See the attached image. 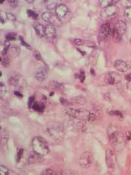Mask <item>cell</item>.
I'll return each mask as SVG.
<instances>
[{"label": "cell", "mask_w": 131, "mask_h": 175, "mask_svg": "<svg viewBox=\"0 0 131 175\" xmlns=\"http://www.w3.org/2000/svg\"><path fill=\"white\" fill-rule=\"evenodd\" d=\"M107 133L109 134L111 144L115 151H119L124 149L125 145L124 136L120 131L113 127H111L109 128Z\"/></svg>", "instance_id": "obj_1"}, {"label": "cell", "mask_w": 131, "mask_h": 175, "mask_svg": "<svg viewBox=\"0 0 131 175\" xmlns=\"http://www.w3.org/2000/svg\"><path fill=\"white\" fill-rule=\"evenodd\" d=\"M32 148L34 151L41 156L47 154L49 151V145L47 140L41 136H36L32 142Z\"/></svg>", "instance_id": "obj_2"}, {"label": "cell", "mask_w": 131, "mask_h": 175, "mask_svg": "<svg viewBox=\"0 0 131 175\" xmlns=\"http://www.w3.org/2000/svg\"><path fill=\"white\" fill-rule=\"evenodd\" d=\"M66 114L69 116L76 118V119L83 120V121H88L90 116V112L88 110L85 108L75 109L73 108L68 107L65 109Z\"/></svg>", "instance_id": "obj_3"}, {"label": "cell", "mask_w": 131, "mask_h": 175, "mask_svg": "<svg viewBox=\"0 0 131 175\" xmlns=\"http://www.w3.org/2000/svg\"><path fill=\"white\" fill-rule=\"evenodd\" d=\"M41 17L43 21L49 23V24H51V25L60 26L62 24V22L60 18H59L56 14H54L49 11H45L43 13Z\"/></svg>", "instance_id": "obj_4"}, {"label": "cell", "mask_w": 131, "mask_h": 175, "mask_svg": "<svg viewBox=\"0 0 131 175\" xmlns=\"http://www.w3.org/2000/svg\"><path fill=\"white\" fill-rule=\"evenodd\" d=\"M93 162V157L92 154L89 151H85L81 155L79 159V163L83 168H87L92 165Z\"/></svg>", "instance_id": "obj_5"}, {"label": "cell", "mask_w": 131, "mask_h": 175, "mask_svg": "<svg viewBox=\"0 0 131 175\" xmlns=\"http://www.w3.org/2000/svg\"><path fill=\"white\" fill-rule=\"evenodd\" d=\"M122 77L116 71H109L106 73L104 76V80L106 83L110 85H115L121 81Z\"/></svg>", "instance_id": "obj_6"}, {"label": "cell", "mask_w": 131, "mask_h": 175, "mask_svg": "<svg viewBox=\"0 0 131 175\" xmlns=\"http://www.w3.org/2000/svg\"><path fill=\"white\" fill-rule=\"evenodd\" d=\"M118 11L117 7L114 4H111L109 6L102 9L100 13V16L103 19H107L108 17L114 16Z\"/></svg>", "instance_id": "obj_7"}, {"label": "cell", "mask_w": 131, "mask_h": 175, "mask_svg": "<svg viewBox=\"0 0 131 175\" xmlns=\"http://www.w3.org/2000/svg\"><path fill=\"white\" fill-rule=\"evenodd\" d=\"M48 133L49 134V136H51V137L55 140L60 139L64 136V132L62 129L60 127H57V126L49 128Z\"/></svg>", "instance_id": "obj_8"}, {"label": "cell", "mask_w": 131, "mask_h": 175, "mask_svg": "<svg viewBox=\"0 0 131 175\" xmlns=\"http://www.w3.org/2000/svg\"><path fill=\"white\" fill-rule=\"evenodd\" d=\"M106 162L109 170H113L115 168V155L112 150L107 149L106 150Z\"/></svg>", "instance_id": "obj_9"}, {"label": "cell", "mask_w": 131, "mask_h": 175, "mask_svg": "<svg viewBox=\"0 0 131 175\" xmlns=\"http://www.w3.org/2000/svg\"><path fill=\"white\" fill-rule=\"evenodd\" d=\"M111 32L110 24L109 23H104L100 26L99 31V38L101 39H105L109 36Z\"/></svg>", "instance_id": "obj_10"}, {"label": "cell", "mask_w": 131, "mask_h": 175, "mask_svg": "<svg viewBox=\"0 0 131 175\" xmlns=\"http://www.w3.org/2000/svg\"><path fill=\"white\" fill-rule=\"evenodd\" d=\"M48 76V69L45 66H42L39 68L36 73H35V77L36 79L39 81H44Z\"/></svg>", "instance_id": "obj_11"}, {"label": "cell", "mask_w": 131, "mask_h": 175, "mask_svg": "<svg viewBox=\"0 0 131 175\" xmlns=\"http://www.w3.org/2000/svg\"><path fill=\"white\" fill-rule=\"evenodd\" d=\"M68 9L67 6L64 4H60L57 5L56 8L55 9V13L59 18L64 17L67 14Z\"/></svg>", "instance_id": "obj_12"}, {"label": "cell", "mask_w": 131, "mask_h": 175, "mask_svg": "<svg viewBox=\"0 0 131 175\" xmlns=\"http://www.w3.org/2000/svg\"><path fill=\"white\" fill-rule=\"evenodd\" d=\"M45 35L47 38L52 39L56 36V28L55 26L51 24H47L45 26Z\"/></svg>", "instance_id": "obj_13"}, {"label": "cell", "mask_w": 131, "mask_h": 175, "mask_svg": "<svg viewBox=\"0 0 131 175\" xmlns=\"http://www.w3.org/2000/svg\"><path fill=\"white\" fill-rule=\"evenodd\" d=\"M115 68L119 71L124 72L128 70V66L127 62L125 61H123L122 60H117L114 63Z\"/></svg>", "instance_id": "obj_14"}, {"label": "cell", "mask_w": 131, "mask_h": 175, "mask_svg": "<svg viewBox=\"0 0 131 175\" xmlns=\"http://www.w3.org/2000/svg\"><path fill=\"white\" fill-rule=\"evenodd\" d=\"M41 159V156L33 151L30 153L28 158V164H35V163H39Z\"/></svg>", "instance_id": "obj_15"}, {"label": "cell", "mask_w": 131, "mask_h": 175, "mask_svg": "<svg viewBox=\"0 0 131 175\" xmlns=\"http://www.w3.org/2000/svg\"><path fill=\"white\" fill-rule=\"evenodd\" d=\"M115 28L117 30L120 36H123V34H124L126 30V24L125 22L123 21H119L115 24Z\"/></svg>", "instance_id": "obj_16"}, {"label": "cell", "mask_w": 131, "mask_h": 175, "mask_svg": "<svg viewBox=\"0 0 131 175\" xmlns=\"http://www.w3.org/2000/svg\"><path fill=\"white\" fill-rule=\"evenodd\" d=\"M34 28L38 36H39L40 37H43V36H45V26H44L42 24L38 22H34Z\"/></svg>", "instance_id": "obj_17"}, {"label": "cell", "mask_w": 131, "mask_h": 175, "mask_svg": "<svg viewBox=\"0 0 131 175\" xmlns=\"http://www.w3.org/2000/svg\"><path fill=\"white\" fill-rule=\"evenodd\" d=\"M86 98L83 95H79L76 97H73L72 100H70V102H72L73 104H84L86 102Z\"/></svg>", "instance_id": "obj_18"}, {"label": "cell", "mask_w": 131, "mask_h": 175, "mask_svg": "<svg viewBox=\"0 0 131 175\" xmlns=\"http://www.w3.org/2000/svg\"><path fill=\"white\" fill-rule=\"evenodd\" d=\"M9 54L11 56H12L13 58L17 57V56H19V53L21 52V49L19 46L17 45H13L10 47V49L9 50Z\"/></svg>", "instance_id": "obj_19"}, {"label": "cell", "mask_w": 131, "mask_h": 175, "mask_svg": "<svg viewBox=\"0 0 131 175\" xmlns=\"http://www.w3.org/2000/svg\"><path fill=\"white\" fill-rule=\"evenodd\" d=\"M9 140V134L4 129H1V142L2 144H6Z\"/></svg>", "instance_id": "obj_20"}, {"label": "cell", "mask_w": 131, "mask_h": 175, "mask_svg": "<svg viewBox=\"0 0 131 175\" xmlns=\"http://www.w3.org/2000/svg\"><path fill=\"white\" fill-rule=\"evenodd\" d=\"M45 107V104L40 102H35L32 106L34 110L37 111V112H43V111L44 110Z\"/></svg>", "instance_id": "obj_21"}, {"label": "cell", "mask_w": 131, "mask_h": 175, "mask_svg": "<svg viewBox=\"0 0 131 175\" xmlns=\"http://www.w3.org/2000/svg\"><path fill=\"white\" fill-rule=\"evenodd\" d=\"M45 5H46V7L49 9V10H53V9H55L57 7V4L56 2L55 1H53V0H48L45 2Z\"/></svg>", "instance_id": "obj_22"}, {"label": "cell", "mask_w": 131, "mask_h": 175, "mask_svg": "<svg viewBox=\"0 0 131 175\" xmlns=\"http://www.w3.org/2000/svg\"><path fill=\"white\" fill-rule=\"evenodd\" d=\"M51 87H52V88L54 89H55V90L56 91H58L63 90L64 89L63 85H62L61 83H57V82L56 81H53V83H51Z\"/></svg>", "instance_id": "obj_23"}, {"label": "cell", "mask_w": 131, "mask_h": 175, "mask_svg": "<svg viewBox=\"0 0 131 175\" xmlns=\"http://www.w3.org/2000/svg\"><path fill=\"white\" fill-rule=\"evenodd\" d=\"M109 114L111 116H115L119 119H123V114L119 110H111L109 112Z\"/></svg>", "instance_id": "obj_24"}, {"label": "cell", "mask_w": 131, "mask_h": 175, "mask_svg": "<svg viewBox=\"0 0 131 175\" xmlns=\"http://www.w3.org/2000/svg\"><path fill=\"white\" fill-rule=\"evenodd\" d=\"M41 175H58V172L51 168H47L41 172Z\"/></svg>", "instance_id": "obj_25"}, {"label": "cell", "mask_w": 131, "mask_h": 175, "mask_svg": "<svg viewBox=\"0 0 131 175\" xmlns=\"http://www.w3.org/2000/svg\"><path fill=\"white\" fill-rule=\"evenodd\" d=\"M124 17L127 20H131V6H128L125 8L124 11Z\"/></svg>", "instance_id": "obj_26"}, {"label": "cell", "mask_w": 131, "mask_h": 175, "mask_svg": "<svg viewBox=\"0 0 131 175\" xmlns=\"http://www.w3.org/2000/svg\"><path fill=\"white\" fill-rule=\"evenodd\" d=\"M10 45H11L10 41H9V40H7H7L5 41V43H4V49H3V50H2V54H4V55H5V54L7 53L8 50H9L11 47Z\"/></svg>", "instance_id": "obj_27"}, {"label": "cell", "mask_w": 131, "mask_h": 175, "mask_svg": "<svg viewBox=\"0 0 131 175\" xmlns=\"http://www.w3.org/2000/svg\"><path fill=\"white\" fill-rule=\"evenodd\" d=\"M19 82V79L17 77H11L9 79L8 83L11 85H18Z\"/></svg>", "instance_id": "obj_28"}, {"label": "cell", "mask_w": 131, "mask_h": 175, "mask_svg": "<svg viewBox=\"0 0 131 175\" xmlns=\"http://www.w3.org/2000/svg\"><path fill=\"white\" fill-rule=\"evenodd\" d=\"M100 4L101 7L105 8V7L109 6L111 4H112V1H111V0H102L100 2Z\"/></svg>", "instance_id": "obj_29"}, {"label": "cell", "mask_w": 131, "mask_h": 175, "mask_svg": "<svg viewBox=\"0 0 131 175\" xmlns=\"http://www.w3.org/2000/svg\"><path fill=\"white\" fill-rule=\"evenodd\" d=\"M9 170L5 166H1L0 167V175H9Z\"/></svg>", "instance_id": "obj_30"}, {"label": "cell", "mask_w": 131, "mask_h": 175, "mask_svg": "<svg viewBox=\"0 0 131 175\" xmlns=\"http://www.w3.org/2000/svg\"><path fill=\"white\" fill-rule=\"evenodd\" d=\"M58 175H77L74 171L72 170H64L58 172Z\"/></svg>", "instance_id": "obj_31"}, {"label": "cell", "mask_w": 131, "mask_h": 175, "mask_svg": "<svg viewBox=\"0 0 131 175\" xmlns=\"http://www.w3.org/2000/svg\"><path fill=\"white\" fill-rule=\"evenodd\" d=\"M6 17H7V19H8V20H9V21H13V22L16 21L15 16V15H14L13 13H6Z\"/></svg>", "instance_id": "obj_32"}, {"label": "cell", "mask_w": 131, "mask_h": 175, "mask_svg": "<svg viewBox=\"0 0 131 175\" xmlns=\"http://www.w3.org/2000/svg\"><path fill=\"white\" fill-rule=\"evenodd\" d=\"M16 35H17V34L15 32L8 33V34L6 35V38H7V39L9 40V41H11V40H13V39H15Z\"/></svg>", "instance_id": "obj_33"}, {"label": "cell", "mask_w": 131, "mask_h": 175, "mask_svg": "<svg viewBox=\"0 0 131 175\" xmlns=\"http://www.w3.org/2000/svg\"><path fill=\"white\" fill-rule=\"evenodd\" d=\"M27 13H28V15H29V17H32L33 19H36V18H37L38 16V14L36 13L35 11H32V10H31V9H28Z\"/></svg>", "instance_id": "obj_34"}, {"label": "cell", "mask_w": 131, "mask_h": 175, "mask_svg": "<svg viewBox=\"0 0 131 175\" xmlns=\"http://www.w3.org/2000/svg\"><path fill=\"white\" fill-rule=\"evenodd\" d=\"M9 59L8 58L7 56H3L2 58V64L5 66H7L9 64Z\"/></svg>", "instance_id": "obj_35"}, {"label": "cell", "mask_w": 131, "mask_h": 175, "mask_svg": "<svg viewBox=\"0 0 131 175\" xmlns=\"http://www.w3.org/2000/svg\"><path fill=\"white\" fill-rule=\"evenodd\" d=\"M112 34H113V38H115V39H117V40H119V38H121V36H120V34L118 33V32L117 31V30L115 28V27L113 28V29L112 30Z\"/></svg>", "instance_id": "obj_36"}, {"label": "cell", "mask_w": 131, "mask_h": 175, "mask_svg": "<svg viewBox=\"0 0 131 175\" xmlns=\"http://www.w3.org/2000/svg\"><path fill=\"white\" fill-rule=\"evenodd\" d=\"M60 102H61L62 104L64 106H70V104H72V102L68 101L67 99H64V98H60Z\"/></svg>", "instance_id": "obj_37"}, {"label": "cell", "mask_w": 131, "mask_h": 175, "mask_svg": "<svg viewBox=\"0 0 131 175\" xmlns=\"http://www.w3.org/2000/svg\"><path fill=\"white\" fill-rule=\"evenodd\" d=\"M23 153H24V150L22 148H20L18 151V153H17V161H19L22 158Z\"/></svg>", "instance_id": "obj_38"}, {"label": "cell", "mask_w": 131, "mask_h": 175, "mask_svg": "<svg viewBox=\"0 0 131 175\" xmlns=\"http://www.w3.org/2000/svg\"><path fill=\"white\" fill-rule=\"evenodd\" d=\"M74 43L77 45H83L85 43V41L83 39L77 38V39H74Z\"/></svg>", "instance_id": "obj_39"}, {"label": "cell", "mask_w": 131, "mask_h": 175, "mask_svg": "<svg viewBox=\"0 0 131 175\" xmlns=\"http://www.w3.org/2000/svg\"><path fill=\"white\" fill-rule=\"evenodd\" d=\"M34 103H35L34 102V97L33 96H31L28 99V107H32Z\"/></svg>", "instance_id": "obj_40"}, {"label": "cell", "mask_w": 131, "mask_h": 175, "mask_svg": "<svg viewBox=\"0 0 131 175\" xmlns=\"http://www.w3.org/2000/svg\"><path fill=\"white\" fill-rule=\"evenodd\" d=\"M79 78L80 79L81 81H84V80H85V71H83V70H80V73H79Z\"/></svg>", "instance_id": "obj_41"}, {"label": "cell", "mask_w": 131, "mask_h": 175, "mask_svg": "<svg viewBox=\"0 0 131 175\" xmlns=\"http://www.w3.org/2000/svg\"><path fill=\"white\" fill-rule=\"evenodd\" d=\"M34 56H35V58H36L37 60H42V57H41V54H40V53H39L38 51H34Z\"/></svg>", "instance_id": "obj_42"}, {"label": "cell", "mask_w": 131, "mask_h": 175, "mask_svg": "<svg viewBox=\"0 0 131 175\" xmlns=\"http://www.w3.org/2000/svg\"><path fill=\"white\" fill-rule=\"evenodd\" d=\"M9 4H10V5L12 7H16L18 5V2L17 0H9Z\"/></svg>", "instance_id": "obj_43"}, {"label": "cell", "mask_w": 131, "mask_h": 175, "mask_svg": "<svg viewBox=\"0 0 131 175\" xmlns=\"http://www.w3.org/2000/svg\"><path fill=\"white\" fill-rule=\"evenodd\" d=\"M20 39H21V42H22V45H24V46H26V47H27L28 49H31L30 45L28 44L27 43H26L25 41H24V39H23V38H22V36H20Z\"/></svg>", "instance_id": "obj_44"}, {"label": "cell", "mask_w": 131, "mask_h": 175, "mask_svg": "<svg viewBox=\"0 0 131 175\" xmlns=\"http://www.w3.org/2000/svg\"><path fill=\"white\" fill-rule=\"evenodd\" d=\"M104 99H106V100H111V95L109 93H106L104 94Z\"/></svg>", "instance_id": "obj_45"}, {"label": "cell", "mask_w": 131, "mask_h": 175, "mask_svg": "<svg viewBox=\"0 0 131 175\" xmlns=\"http://www.w3.org/2000/svg\"><path fill=\"white\" fill-rule=\"evenodd\" d=\"M15 95L16 96H17V97H23V95H22V94L19 91H15Z\"/></svg>", "instance_id": "obj_46"}, {"label": "cell", "mask_w": 131, "mask_h": 175, "mask_svg": "<svg viewBox=\"0 0 131 175\" xmlns=\"http://www.w3.org/2000/svg\"><path fill=\"white\" fill-rule=\"evenodd\" d=\"M126 139L127 140H130L131 138V134H130V133H128V132H127L126 133Z\"/></svg>", "instance_id": "obj_47"}, {"label": "cell", "mask_w": 131, "mask_h": 175, "mask_svg": "<svg viewBox=\"0 0 131 175\" xmlns=\"http://www.w3.org/2000/svg\"><path fill=\"white\" fill-rule=\"evenodd\" d=\"M126 79L128 80V81H131V75H127L126 76Z\"/></svg>", "instance_id": "obj_48"}, {"label": "cell", "mask_w": 131, "mask_h": 175, "mask_svg": "<svg viewBox=\"0 0 131 175\" xmlns=\"http://www.w3.org/2000/svg\"><path fill=\"white\" fill-rule=\"evenodd\" d=\"M28 2H30V3H31V2H33V1H28Z\"/></svg>", "instance_id": "obj_49"}, {"label": "cell", "mask_w": 131, "mask_h": 175, "mask_svg": "<svg viewBox=\"0 0 131 175\" xmlns=\"http://www.w3.org/2000/svg\"><path fill=\"white\" fill-rule=\"evenodd\" d=\"M130 43H131V39H130Z\"/></svg>", "instance_id": "obj_50"}]
</instances>
